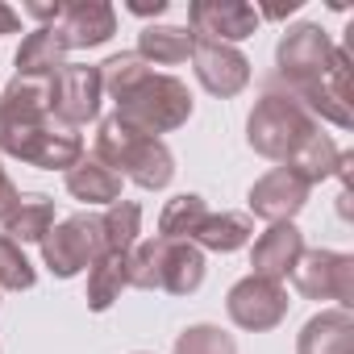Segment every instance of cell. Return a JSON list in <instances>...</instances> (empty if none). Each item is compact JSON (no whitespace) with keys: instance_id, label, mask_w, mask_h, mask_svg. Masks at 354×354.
I'll use <instances>...</instances> for the list:
<instances>
[{"instance_id":"1","label":"cell","mask_w":354,"mask_h":354,"mask_svg":"<svg viewBox=\"0 0 354 354\" xmlns=\"http://www.w3.org/2000/svg\"><path fill=\"white\" fill-rule=\"evenodd\" d=\"M0 154L42 171H71L84 158V138L50 113V80L13 75L0 92Z\"/></svg>"},{"instance_id":"2","label":"cell","mask_w":354,"mask_h":354,"mask_svg":"<svg viewBox=\"0 0 354 354\" xmlns=\"http://www.w3.org/2000/svg\"><path fill=\"white\" fill-rule=\"evenodd\" d=\"M125 263H129V288H142V292L192 296L205 283V254L192 242L150 238V242H138L125 254Z\"/></svg>"},{"instance_id":"3","label":"cell","mask_w":354,"mask_h":354,"mask_svg":"<svg viewBox=\"0 0 354 354\" xmlns=\"http://www.w3.org/2000/svg\"><path fill=\"white\" fill-rule=\"evenodd\" d=\"M117 117L146 133V138H158V133H171V129H180L188 117H192V92L184 80H175V75H158L150 71L138 88H129L121 100H117Z\"/></svg>"},{"instance_id":"4","label":"cell","mask_w":354,"mask_h":354,"mask_svg":"<svg viewBox=\"0 0 354 354\" xmlns=\"http://www.w3.org/2000/svg\"><path fill=\"white\" fill-rule=\"evenodd\" d=\"M317 133V121H313V113L304 109V104H296L288 92H267L259 104H254V113H250V121H246V138H250V146L263 154V158H271V162H288L308 138Z\"/></svg>"},{"instance_id":"5","label":"cell","mask_w":354,"mask_h":354,"mask_svg":"<svg viewBox=\"0 0 354 354\" xmlns=\"http://www.w3.org/2000/svg\"><path fill=\"white\" fill-rule=\"evenodd\" d=\"M38 246H42V263H46L59 279H71V275L88 271V267L104 254L100 217H92V213H75V217L50 225V234H46Z\"/></svg>"},{"instance_id":"6","label":"cell","mask_w":354,"mask_h":354,"mask_svg":"<svg viewBox=\"0 0 354 354\" xmlns=\"http://www.w3.org/2000/svg\"><path fill=\"white\" fill-rule=\"evenodd\" d=\"M292 288L304 300H337V308L354 304V259L342 250H304L292 267Z\"/></svg>"},{"instance_id":"7","label":"cell","mask_w":354,"mask_h":354,"mask_svg":"<svg viewBox=\"0 0 354 354\" xmlns=\"http://www.w3.org/2000/svg\"><path fill=\"white\" fill-rule=\"evenodd\" d=\"M329 59H333V42L321 26L304 21L292 26L279 38L275 63H279V80H288V88H304V84H321L329 75Z\"/></svg>"},{"instance_id":"8","label":"cell","mask_w":354,"mask_h":354,"mask_svg":"<svg viewBox=\"0 0 354 354\" xmlns=\"http://www.w3.org/2000/svg\"><path fill=\"white\" fill-rule=\"evenodd\" d=\"M288 288L279 279H263V275H246L230 288L225 296V313L238 329H250V333H263V329H275L283 317H288Z\"/></svg>"},{"instance_id":"9","label":"cell","mask_w":354,"mask_h":354,"mask_svg":"<svg viewBox=\"0 0 354 354\" xmlns=\"http://www.w3.org/2000/svg\"><path fill=\"white\" fill-rule=\"evenodd\" d=\"M100 67H88V63H67L55 80H50V113L63 121V125H84L100 113Z\"/></svg>"},{"instance_id":"10","label":"cell","mask_w":354,"mask_h":354,"mask_svg":"<svg viewBox=\"0 0 354 354\" xmlns=\"http://www.w3.org/2000/svg\"><path fill=\"white\" fill-rule=\"evenodd\" d=\"M192 63H196V80L213 96H238L250 84V59L238 46H225V42H213V38H196L192 42Z\"/></svg>"},{"instance_id":"11","label":"cell","mask_w":354,"mask_h":354,"mask_svg":"<svg viewBox=\"0 0 354 354\" xmlns=\"http://www.w3.org/2000/svg\"><path fill=\"white\" fill-rule=\"evenodd\" d=\"M308 192H313V184H304L292 167H275L250 188V213L271 225H283L308 205Z\"/></svg>"},{"instance_id":"12","label":"cell","mask_w":354,"mask_h":354,"mask_svg":"<svg viewBox=\"0 0 354 354\" xmlns=\"http://www.w3.org/2000/svg\"><path fill=\"white\" fill-rule=\"evenodd\" d=\"M188 21H192V34L196 38H213V42H242L254 34L259 26V9L246 5V0H196L188 9Z\"/></svg>"},{"instance_id":"13","label":"cell","mask_w":354,"mask_h":354,"mask_svg":"<svg viewBox=\"0 0 354 354\" xmlns=\"http://www.w3.org/2000/svg\"><path fill=\"white\" fill-rule=\"evenodd\" d=\"M55 30L63 34L67 50H92L117 34V13L109 0H71V5H63V17L55 21Z\"/></svg>"},{"instance_id":"14","label":"cell","mask_w":354,"mask_h":354,"mask_svg":"<svg viewBox=\"0 0 354 354\" xmlns=\"http://www.w3.org/2000/svg\"><path fill=\"white\" fill-rule=\"evenodd\" d=\"M117 175H121V180L129 175L138 188L158 192V188H167V184H171V175H175V158H171V150L162 146V138H146V133H138V138L129 142V150L121 154Z\"/></svg>"},{"instance_id":"15","label":"cell","mask_w":354,"mask_h":354,"mask_svg":"<svg viewBox=\"0 0 354 354\" xmlns=\"http://www.w3.org/2000/svg\"><path fill=\"white\" fill-rule=\"evenodd\" d=\"M300 254H304V234H300L292 221H283V225H271L267 234L254 238L250 267H254V275L279 279V283H283V279L292 275V267H296Z\"/></svg>"},{"instance_id":"16","label":"cell","mask_w":354,"mask_h":354,"mask_svg":"<svg viewBox=\"0 0 354 354\" xmlns=\"http://www.w3.org/2000/svg\"><path fill=\"white\" fill-rule=\"evenodd\" d=\"M296 354H354V317H350V308L317 313L300 329Z\"/></svg>"},{"instance_id":"17","label":"cell","mask_w":354,"mask_h":354,"mask_svg":"<svg viewBox=\"0 0 354 354\" xmlns=\"http://www.w3.org/2000/svg\"><path fill=\"white\" fill-rule=\"evenodd\" d=\"M350 162H354V154H346V150H337V142L329 138V133H313L283 167H292L296 175H300V180L304 184H321L325 180V175H342V180H346V175H350Z\"/></svg>"},{"instance_id":"18","label":"cell","mask_w":354,"mask_h":354,"mask_svg":"<svg viewBox=\"0 0 354 354\" xmlns=\"http://www.w3.org/2000/svg\"><path fill=\"white\" fill-rule=\"evenodd\" d=\"M17 75H30V80H55L63 67H67V42L55 26H38L34 34H26L21 50H17Z\"/></svg>"},{"instance_id":"19","label":"cell","mask_w":354,"mask_h":354,"mask_svg":"<svg viewBox=\"0 0 354 354\" xmlns=\"http://www.w3.org/2000/svg\"><path fill=\"white\" fill-rule=\"evenodd\" d=\"M0 225H5V238L17 242V246L42 242L50 234V225H55V201L42 196V192H21L17 205H13V213L0 221Z\"/></svg>"},{"instance_id":"20","label":"cell","mask_w":354,"mask_h":354,"mask_svg":"<svg viewBox=\"0 0 354 354\" xmlns=\"http://www.w3.org/2000/svg\"><path fill=\"white\" fill-rule=\"evenodd\" d=\"M192 42L196 34L184 30V26H146L138 34V59L142 63H158V67H175V63H188L192 59Z\"/></svg>"},{"instance_id":"21","label":"cell","mask_w":354,"mask_h":354,"mask_svg":"<svg viewBox=\"0 0 354 354\" xmlns=\"http://www.w3.org/2000/svg\"><path fill=\"white\" fill-rule=\"evenodd\" d=\"M67 192L84 205H113V201H121V175L92 154L67 171Z\"/></svg>"},{"instance_id":"22","label":"cell","mask_w":354,"mask_h":354,"mask_svg":"<svg viewBox=\"0 0 354 354\" xmlns=\"http://www.w3.org/2000/svg\"><path fill=\"white\" fill-rule=\"evenodd\" d=\"M250 238H254V221L246 213H209L201 221L192 246H205V250H217V254H234Z\"/></svg>"},{"instance_id":"23","label":"cell","mask_w":354,"mask_h":354,"mask_svg":"<svg viewBox=\"0 0 354 354\" xmlns=\"http://www.w3.org/2000/svg\"><path fill=\"white\" fill-rule=\"evenodd\" d=\"M125 288H129V263H125V254L104 250V254L88 267V308H92V313L113 308V300H121Z\"/></svg>"},{"instance_id":"24","label":"cell","mask_w":354,"mask_h":354,"mask_svg":"<svg viewBox=\"0 0 354 354\" xmlns=\"http://www.w3.org/2000/svg\"><path fill=\"white\" fill-rule=\"evenodd\" d=\"M205 217H209V205H205V196H196V192H184V196L167 201V209L158 213V238H167V242H192Z\"/></svg>"},{"instance_id":"25","label":"cell","mask_w":354,"mask_h":354,"mask_svg":"<svg viewBox=\"0 0 354 354\" xmlns=\"http://www.w3.org/2000/svg\"><path fill=\"white\" fill-rule=\"evenodd\" d=\"M100 234H104V250L129 254L138 246V234H142V209L133 201H113L109 213L100 217Z\"/></svg>"},{"instance_id":"26","label":"cell","mask_w":354,"mask_h":354,"mask_svg":"<svg viewBox=\"0 0 354 354\" xmlns=\"http://www.w3.org/2000/svg\"><path fill=\"white\" fill-rule=\"evenodd\" d=\"M146 75H150V63H142L133 50H121V55H113V59L100 63V88H104L113 100H121L129 88H138Z\"/></svg>"},{"instance_id":"27","label":"cell","mask_w":354,"mask_h":354,"mask_svg":"<svg viewBox=\"0 0 354 354\" xmlns=\"http://www.w3.org/2000/svg\"><path fill=\"white\" fill-rule=\"evenodd\" d=\"M34 283H38V271L30 267L21 246L0 234V292H30Z\"/></svg>"},{"instance_id":"28","label":"cell","mask_w":354,"mask_h":354,"mask_svg":"<svg viewBox=\"0 0 354 354\" xmlns=\"http://www.w3.org/2000/svg\"><path fill=\"white\" fill-rule=\"evenodd\" d=\"M175 354H238V342L217 325H188L175 337Z\"/></svg>"},{"instance_id":"29","label":"cell","mask_w":354,"mask_h":354,"mask_svg":"<svg viewBox=\"0 0 354 354\" xmlns=\"http://www.w3.org/2000/svg\"><path fill=\"white\" fill-rule=\"evenodd\" d=\"M26 13H30L34 21H42V26H55V21L63 17V0H55V5H50V0H30Z\"/></svg>"},{"instance_id":"30","label":"cell","mask_w":354,"mask_h":354,"mask_svg":"<svg viewBox=\"0 0 354 354\" xmlns=\"http://www.w3.org/2000/svg\"><path fill=\"white\" fill-rule=\"evenodd\" d=\"M17 188H13V180H9V171L5 167H0V221H5L9 213H13V205H17Z\"/></svg>"},{"instance_id":"31","label":"cell","mask_w":354,"mask_h":354,"mask_svg":"<svg viewBox=\"0 0 354 354\" xmlns=\"http://www.w3.org/2000/svg\"><path fill=\"white\" fill-rule=\"evenodd\" d=\"M125 9L133 17H158V13H167V0H129Z\"/></svg>"},{"instance_id":"32","label":"cell","mask_w":354,"mask_h":354,"mask_svg":"<svg viewBox=\"0 0 354 354\" xmlns=\"http://www.w3.org/2000/svg\"><path fill=\"white\" fill-rule=\"evenodd\" d=\"M21 30V13L13 5H0V34H17Z\"/></svg>"},{"instance_id":"33","label":"cell","mask_w":354,"mask_h":354,"mask_svg":"<svg viewBox=\"0 0 354 354\" xmlns=\"http://www.w3.org/2000/svg\"><path fill=\"white\" fill-rule=\"evenodd\" d=\"M300 9V0H288V5H275V9H263L259 17H271V21H279V17H288V13H296Z\"/></svg>"}]
</instances>
